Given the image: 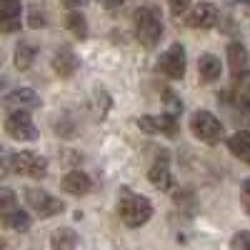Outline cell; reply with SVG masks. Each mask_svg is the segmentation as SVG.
Segmentation results:
<instances>
[{
	"mask_svg": "<svg viewBox=\"0 0 250 250\" xmlns=\"http://www.w3.org/2000/svg\"><path fill=\"white\" fill-rule=\"evenodd\" d=\"M168 5H170L173 15H183V13H188V8H190V0H168Z\"/></svg>",
	"mask_w": 250,
	"mask_h": 250,
	"instance_id": "cell-24",
	"label": "cell"
},
{
	"mask_svg": "<svg viewBox=\"0 0 250 250\" xmlns=\"http://www.w3.org/2000/svg\"><path fill=\"white\" fill-rule=\"evenodd\" d=\"M5 170L40 180L48 175V160L33 150H20V153H13L5 158Z\"/></svg>",
	"mask_w": 250,
	"mask_h": 250,
	"instance_id": "cell-3",
	"label": "cell"
},
{
	"mask_svg": "<svg viewBox=\"0 0 250 250\" xmlns=\"http://www.w3.org/2000/svg\"><path fill=\"white\" fill-rule=\"evenodd\" d=\"M240 205H243V210L250 215V180H245L243 188H240Z\"/></svg>",
	"mask_w": 250,
	"mask_h": 250,
	"instance_id": "cell-25",
	"label": "cell"
},
{
	"mask_svg": "<svg viewBox=\"0 0 250 250\" xmlns=\"http://www.w3.org/2000/svg\"><path fill=\"white\" fill-rule=\"evenodd\" d=\"M23 193H25V203L40 218H53V215H60L62 210H65V203H62L60 198H53L50 193L40 190V188H25Z\"/></svg>",
	"mask_w": 250,
	"mask_h": 250,
	"instance_id": "cell-6",
	"label": "cell"
},
{
	"mask_svg": "<svg viewBox=\"0 0 250 250\" xmlns=\"http://www.w3.org/2000/svg\"><path fill=\"white\" fill-rule=\"evenodd\" d=\"M20 15H23L20 0H0V28L5 35L20 30Z\"/></svg>",
	"mask_w": 250,
	"mask_h": 250,
	"instance_id": "cell-12",
	"label": "cell"
},
{
	"mask_svg": "<svg viewBox=\"0 0 250 250\" xmlns=\"http://www.w3.org/2000/svg\"><path fill=\"white\" fill-rule=\"evenodd\" d=\"M60 188L70 195H88L90 188H93V180L88 178V173L83 170H70L65 178L60 180Z\"/></svg>",
	"mask_w": 250,
	"mask_h": 250,
	"instance_id": "cell-15",
	"label": "cell"
},
{
	"mask_svg": "<svg viewBox=\"0 0 250 250\" xmlns=\"http://www.w3.org/2000/svg\"><path fill=\"white\" fill-rule=\"evenodd\" d=\"M0 220H3V228H8V230H15V233H28L30 230V218H28V213L20 210V208L10 210L8 215H0Z\"/></svg>",
	"mask_w": 250,
	"mask_h": 250,
	"instance_id": "cell-19",
	"label": "cell"
},
{
	"mask_svg": "<svg viewBox=\"0 0 250 250\" xmlns=\"http://www.w3.org/2000/svg\"><path fill=\"white\" fill-rule=\"evenodd\" d=\"M228 150H230L240 163L250 165V133L248 130H238L228 138Z\"/></svg>",
	"mask_w": 250,
	"mask_h": 250,
	"instance_id": "cell-17",
	"label": "cell"
},
{
	"mask_svg": "<svg viewBox=\"0 0 250 250\" xmlns=\"http://www.w3.org/2000/svg\"><path fill=\"white\" fill-rule=\"evenodd\" d=\"M45 23V18L43 15H38V10H33V18H30V25L33 28H40V25H43Z\"/></svg>",
	"mask_w": 250,
	"mask_h": 250,
	"instance_id": "cell-27",
	"label": "cell"
},
{
	"mask_svg": "<svg viewBox=\"0 0 250 250\" xmlns=\"http://www.w3.org/2000/svg\"><path fill=\"white\" fill-rule=\"evenodd\" d=\"M98 3H100L103 8H108V10H118L125 0H98Z\"/></svg>",
	"mask_w": 250,
	"mask_h": 250,
	"instance_id": "cell-26",
	"label": "cell"
},
{
	"mask_svg": "<svg viewBox=\"0 0 250 250\" xmlns=\"http://www.w3.org/2000/svg\"><path fill=\"white\" fill-rule=\"evenodd\" d=\"M78 65H80V60H78V55L70 48L62 45V48L55 50V55H53V70L60 78H73L75 70H78Z\"/></svg>",
	"mask_w": 250,
	"mask_h": 250,
	"instance_id": "cell-14",
	"label": "cell"
},
{
	"mask_svg": "<svg viewBox=\"0 0 250 250\" xmlns=\"http://www.w3.org/2000/svg\"><path fill=\"white\" fill-rule=\"evenodd\" d=\"M138 128L143 133H150V135H165V138H175L180 125L175 113H160V115H145L138 118Z\"/></svg>",
	"mask_w": 250,
	"mask_h": 250,
	"instance_id": "cell-8",
	"label": "cell"
},
{
	"mask_svg": "<svg viewBox=\"0 0 250 250\" xmlns=\"http://www.w3.org/2000/svg\"><path fill=\"white\" fill-rule=\"evenodd\" d=\"M185 65H188V58H185V48L180 43H173L168 50H165L158 58V73L168 80H183L185 75Z\"/></svg>",
	"mask_w": 250,
	"mask_h": 250,
	"instance_id": "cell-5",
	"label": "cell"
},
{
	"mask_svg": "<svg viewBox=\"0 0 250 250\" xmlns=\"http://www.w3.org/2000/svg\"><path fill=\"white\" fill-rule=\"evenodd\" d=\"M35 60V48L30 43H20L15 48V68L18 70H28Z\"/></svg>",
	"mask_w": 250,
	"mask_h": 250,
	"instance_id": "cell-21",
	"label": "cell"
},
{
	"mask_svg": "<svg viewBox=\"0 0 250 250\" xmlns=\"http://www.w3.org/2000/svg\"><path fill=\"white\" fill-rule=\"evenodd\" d=\"M228 65H230L233 83H243L250 75V55L243 43H230L228 45Z\"/></svg>",
	"mask_w": 250,
	"mask_h": 250,
	"instance_id": "cell-10",
	"label": "cell"
},
{
	"mask_svg": "<svg viewBox=\"0 0 250 250\" xmlns=\"http://www.w3.org/2000/svg\"><path fill=\"white\" fill-rule=\"evenodd\" d=\"M148 180L153 188H158L160 193L173 190V173H170V155L168 150H160L153 160V165L148 168Z\"/></svg>",
	"mask_w": 250,
	"mask_h": 250,
	"instance_id": "cell-9",
	"label": "cell"
},
{
	"mask_svg": "<svg viewBox=\"0 0 250 250\" xmlns=\"http://www.w3.org/2000/svg\"><path fill=\"white\" fill-rule=\"evenodd\" d=\"M235 105L250 115V83H245V85H240V90L235 93Z\"/></svg>",
	"mask_w": 250,
	"mask_h": 250,
	"instance_id": "cell-22",
	"label": "cell"
},
{
	"mask_svg": "<svg viewBox=\"0 0 250 250\" xmlns=\"http://www.w3.org/2000/svg\"><path fill=\"white\" fill-rule=\"evenodd\" d=\"M118 215L128 228H143L153 218V203L148 198L133 193L130 188H123L120 198H118Z\"/></svg>",
	"mask_w": 250,
	"mask_h": 250,
	"instance_id": "cell-1",
	"label": "cell"
},
{
	"mask_svg": "<svg viewBox=\"0 0 250 250\" xmlns=\"http://www.w3.org/2000/svg\"><path fill=\"white\" fill-rule=\"evenodd\" d=\"M78 245V233L73 228H58L50 235V248L53 250H75Z\"/></svg>",
	"mask_w": 250,
	"mask_h": 250,
	"instance_id": "cell-18",
	"label": "cell"
},
{
	"mask_svg": "<svg viewBox=\"0 0 250 250\" xmlns=\"http://www.w3.org/2000/svg\"><path fill=\"white\" fill-rule=\"evenodd\" d=\"M62 5H68V8H80V5H85L88 0H60Z\"/></svg>",
	"mask_w": 250,
	"mask_h": 250,
	"instance_id": "cell-28",
	"label": "cell"
},
{
	"mask_svg": "<svg viewBox=\"0 0 250 250\" xmlns=\"http://www.w3.org/2000/svg\"><path fill=\"white\" fill-rule=\"evenodd\" d=\"M245 3H248V0H245Z\"/></svg>",
	"mask_w": 250,
	"mask_h": 250,
	"instance_id": "cell-29",
	"label": "cell"
},
{
	"mask_svg": "<svg viewBox=\"0 0 250 250\" xmlns=\"http://www.w3.org/2000/svg\"><path fill=\"white\" fill-rule=\"evenodd\" d=\"M190 133L208 145H215V143H220L225 130H223V123L210 110H195L190 115Z\"/></svg>",
	"mask_w": 250,
	"mask_h": 250,
	"instance_id": "cell-4",
	"label": "cell"
},
{
	"mask_svg": "<svg viewBox=\"0 0 250 250\" xmlns=\"http://www.w3.org/2000/svg\"><path fill=\"white\" fill-rule=\"evenodd\" d=\"M220 73H223L220 60L213 53L200 55V60H198V78H200V83H205V85H208V83H215L220 78Z\"/></svg>",
	"mask_w": 250,
	"mask_h": 250,
	"instance_id": "cell-16",
	"label": "cell"
},
{
	"mask_svg": "<svg viewBox=\"0 0 250 250\" xmlns=\"http://www.w3.org/2000/svg\"><path fill=\"white\" fill-rule=\"evenodd\" d=\"M3 105L8 110H30V108H40V98L30 88H18L3 98Z\"/></svg>",
	"mask_w": 250,
	"mask_h": 250,
	"instance_id": "cell-13",
	"label": "cell"
},
{
	"mask_svg": "<svg viewBox=\"0 0 250 250\" xmlns=\"http://www.w3.org/2000/svg\"><path fill=\"white\" fill-rule=\"evenodd\" d=\"M133 28H135V38L143 48H155L163 38V18L160 10L153 5H140L133 13Z\"/></svg>",
	"mask_w": 250,
	"mask_h": 250,
	"instance_id": "cell-2",
	"label": "cell"
},
{
	"mask_svg": "<svg viewBox=\"0 0 250 250\" xmlns=\"http://www.w3.org/2000/svg\"><path fill=\"white\" fill-rule=\"evenodd\" d=\"M65 23H68V30H70L78 40H85V38H88V20H85V15H83V13L70 10L68 18H65Z\"/></svg>",
	"mask_w": 250,
	"mask_h": 250,
	"instance_id": "cell-20",
	"label": "cell"
},
{
	"mask_svg": "<svg viewBox=\"0 0 250 250\" xmlns=\"http://www.w3.org/2000/svg\"><path fill=\"white\" fill-rule=\"evenodd\" d=\"M230 250H250V230H240L230 238Z\"/></svg>",
	"mask_w": 250,
	"mask_h": 250,
	"instance_id": "cell-23",
	"label": "cell"
},
{
	"mask_svg": "<svg viewBox=\"0 0 250 250\" xmlns=\"http://www.w3.org/2000/svg\"><path fill=\"white\" fill-rule=\"evenodd\" d=\"M218 18H220V13H218L215 5L200 3V5H195L190 13L185 15V23L190 28H195V30H210V28L218 25Z\"/></svg>",
	"mask_w": 250,
	"mask_h": 250,
	"instance_id": "cell-11",
	"label": "cell"
},
{
	"mask_svg": "<svg viewBox=\"0 0 250 250\" xmlns=\"http://www.w3.org/2000/svg\"><path fill=\"white\" fill-rule=\"evenodd\" d=\"M5 133L13 140H20V143L38 140V128H35V123H33V118H30L28 110H13L5 118Z\"/></svg>",
	"mask_w": 250,
	"mask_h": 250,
	"instance_id": "cell-7",
	"label": "cell"
}]
</instances>
